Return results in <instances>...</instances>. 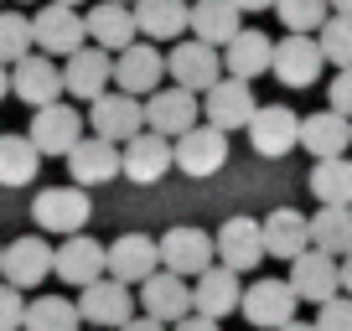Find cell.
Returning a JSON list of instances; mask_svg holds the SVG:
<instances>
[{"mask_svg": "<svg viewBox=\"0 0 352 331\" xmlns=\"http://www.w3.org/2000/svg\"><path fill=\"white\" fill-rule=\"evenodd\" d=\"M275 11H280V26H285L290 36H311L321 32V21H327V0H275Z\"/></svg>", "mask_w": 352, "mask_h": 331, "instance_id": "8d00e7d4", "label": "cell"}, {"mask_svg": "<svg viewBox=\"0 0 352 331\" xmlns=\"http://www.w3.org/2000/svg\"><path fill=\"white\" fill-rule=\"evenodd\" d=\"M21 331H83V316H78V300L67 295H36L21 316Z\"/></svg>", "mask_w": 352, "mask_h": 331, "instance_id": "836d02e7", "label": "cell"}, {"mask_svg": "<svg viewBox=\"0 0 352 331\" xmlns=\"http://www.w3.org/2000/svg\"><path fill=\"white\" fill-rule=\"evenodd\" d=\"M155 269H161V254H155V238H145V233H124V238H114L104 249V275L130 290L145 285Z\"/></svg>", "mask_w": 352, "mask_h": 331, "instance_id": "5bb4252c", "label": "cell"}, {"mask_svg": "<svg viewBox=\"0 0 352 331\" xmlns=\"http://www.w3.org/2000/svg\"><path fill=\"white\" fill-rule=\"evenodd\" d=\"M47 275H52V243L32 238V233L16 238V243H6V254H0V279H6V285L36 290Z\"/></svg>", "mask_w": 352, "mask_h": 331, "instance_id": "7402d4cb", "label": "cell"}, {"mask_svg": "<svg viewBox=\"0 0 352 331\" xmlns=\"http://www.w3.org/2000/svg\"><path fill=\"white\" fill-rule=\"evenodd\" d=\"M239 5L233 0H197V5H187V32L197 36V42H208V47H228L233 36L243 32V21H239Z\"/></svg>", "mask_w": 352, "mask_h": 331, "instance_id": "484cf974", "label": "cell"}, {"mask_svg": "<svg viewBox=\"0 0 352 331\" xmlns=\"http://www.w3.org/2000/svg\"><path fill=\"white\" fill-rule=\"evenodd\" d=\"M83 32L94 47H104V52H124L130 42H140V32H135V11L130 5H114V0H104V5H88L83 16Z\"/></svg>", "mask_w": 352, "mask_h": 331, "instance_id": "f1b7e54d", "label": "cell"}, {"mask_svg": "<svg viewBox=\"0 0 352 331\" xmlns=\"http://www.w3.org/2000/svg\"><path fill=\"white\" fill-rule=\"evenodd\" d=\"M130 11L145 42H182L187 32V0H135Z\"/></svg>", "mask_w": 352, "mask_h": 331, "instance_id": "4dcf8cb0", "label": "cell"}, {"mask_svg": "<svg viewBox=\"0 0 352 331\" xmlns=\"http://www.w3.org/2000/svg\"><path fill=\"white\" fill-rule=\"evenodd\" d=\"M270 57H275V42L254 26H243L228 47H223V73L239 78V83H254L259 73H270Z\"/></svg>", "mask_w": 352, "mask_h": 331, "instance_id": "f546056e", "label": "cell"}, {"mask_svg": "<svg viewBox=\"0 0 352 331\" xmlns=\"http://www.w3.org/2000/svg\"><path fill=\"white\" fill-rule=\"evenodd\" d=\"M316 42H321V57L331 67H352V16H327Z\"/></svg>", "mask_w": 352, "mask_h": 331, "instance_id": "74e56055", "label": "cell"}, {"mask_svg": "<svg viewBox=\"0 0 352 331\" xmlns=\"http://www.w3.org/2000/svg\"><path fill=\"white\" fill-rule=\"evenodd\" d=\"M166 78L187 93H208L223 78V52L208 47V42H197V36H187V42H176L171 52H166Z\"/></svg>", "mask_w": 352, "mask_h": 331, "instance_id": "3957f363", "label": "cell"}, {"mask_svg": "<svg viewBox=\"0 0 352 331\" xmlns=\"http://www.w3.org/2000/svg\"><path fill=\"white\" fill-rule=\"evenodd\" d=\"M316 331H352V295H331L327 306H316Z\"/></svg>", "mask_w": 352, "mask_h": 331, "instance_id": "f35d334b", "label": "cell"}, {"mask_svg": "<svg viewBox=\"0 0 352 331\" xmlns=\"http://www.w3.org/2000/svg\"><path fill=\"white\" fill-rule=\"evenodd\" d=\"M311 192H316L321 207H352V161H316L311 166Z\"/></svg>", "mask_w": 352, "mask_h": 331, "instance_id": "e575fe53", "label": "cell"}, {"mask_svg": "<svg viewBox=\"0 0 352 331\" xmlns=\"http://www.w3.org/2000/svg\"><path fill=\"white\" fill-rule=\"evenodd\" d=\"M114 83V52H104V47H78L73 57H63V93H73V99H104Z\"/></svg>", "mask_w": 352, "mask_h": 331, "instance_id": "7c38bea8", "label": "cell"}, {"mask_svg": "<svg viewBox=\"0 0 352 331\" xmlns=\"http://www.w3.org/2000/svg\"><path fill=\"white\" fill-rule=\"evenodd\" d=\"M16 5H32V0H16Z\"/></svg>", "mask_w": 352, "mask_h": 331, "instance_id": "816d5d0a", "label": "cell"}, {"mask_svg": "<svg viewBox=\"0 0 352 331\" xmlns=\"http://www.w3.org/2000/svg\"><path fill=\"white\" fill-rule=\"evenodd\" d=\"M171 171V140L155 130H140L135 140L120 145V176H130L135 187H155Z\"/></svg>", "mask_w": 352, "mask_h": 331, "instance_id": "e0dca14e", "label": "cell"}, {"mask_svg": "<svg viewBox=\"0 0 352 331\" xmlns=\"http://www.w3.org/2000/svg\"><path fill=\"white\" fill-rule=\"evenodd\" d=\"M290 290H296V300H311V306H327L331 295H342V269L331 254H316V249H306L300 259H290Z\"/></svg>", "mask_w": 352, "mask_h": 331, "instance_id": "ffe728a7", "label": "cell"}, {"mask_svg": "<svg viewBox=\"0 0 352 331\" xmlns=\"http://www.w3.org/2000/svg\"><path fill=\"white\" fill-rule=\"evenodd\" d=\"M254 109H259V99H254L249 83H239V78H218L208 93H202V124H212V130H249Z\"/></svg>", "mask_w": 352, "mask_h": 331, "instance_id": "9c48e42d", "label": "cell"}, {"mask_svg": "<svg viewBox=\"0 0 352 331\" xmlns=\"http://www.w3.org/2000/svg\"><path fill=\"white\" fill-rule=\"evenodd\" d=\"M6 93H11V67L0 62V99H6Z\"/></svg>", "mask_w": 352, "mask_h": 331, "instance_id": "7dc6e473", "label": "cell"}, {"mask_svg": "<svg viewBox=\"0 0 352 331\" xmlns=\"http://www.w3.org/2000/svg\"><path fill=\"white\" fill-rule=\"evenodd\" d=\"M249 145L264 155V161H280L300 145V114L290 104H259L249 119Z\"/></svg>", "mask_w": 352, "mask_h": 331, "instance_id": "8992f818", "label": "cell"}, {"mask_svg": "<svg viewBox=\"0 0 352 331\" xmlns=\"http://www.w3.org/2000/svg\"><path fill=\"white\" fill-rule=\"evenodd\" d=\"M280 331H316V326H311V321H285Z\"/></svg>", "mask_w": 352, "mask_h": 331, "instance_id": "c3c4849f", "label": "cell"}, {"mask_svg": "<svg viewBox=\"0 0 352 331\" xmlns=\"http://www.w3.org/2000/svg\"><path fill=\"white\" fill-rule=\"evenodd\" d=\"M52 275L63 279V285L83 290L94 285V279H104V243L88 238V233H73V238H63L52 249Z\"/></svg>", "mask_w": 352, "mask_h": 331, "instance_id": "ac0fdd59", "label": "cell"}, {"mask_svg": "<svg viewBox=\"0 0 352 331\" xmlns=\"http://www.w3.org/2000/svg\"><path fill=\"white\" fill-rule=\"evenodd\" d=\"M311 249L331 259H347L352 254V207H321L311 218Z\"/></svg>", "mask_w": 352, "mask_h": 331, "instance_id": "1f68e13d", "label": "cell"}, {"mask_svg": "<svg viewBox=\"0 0 352 331\" xmlns=\"http://www.w3.org/2000/svg\"><path fill=\"white\" fill-rule=\"evenodd\" d=\"M11 93L26 104V109H47V104L63 99V67H57V57H21V62L11 67Z\"/></svg>", "mask_w": 352, "mask_h": 331, "instance_id": "2e32d148", "label": "cell"}, {"mask_svg": "<svg viewBox=\"0 0 352 331\" xmlns=\"http://www.w3.org/2000/svg\"><path fill=\"white\" fill-rule=\"evenodd\" d=\"M239 275L233 269H223V264H212V269H202L197 279H192V310L197 316H208V321H223V316H233L239 310Z\"/></svg>", "mask_w": 352, "mask_h": 331, "instance_id": "4316f807", "label": "cell"}, {"mask_svg": "<svg viewBox=\"0 0 352 331\" xmlns=\"http://www.w3.org/2000/svg\"><path fill=\"white\" fill-rule=\"evenodd\" d=\"M63 161H67V171H73V187H83V192L120 176V145L99 140V135H83Z\"/></svg>", "mask_w": 352, "mask_h": 331, "instance_id": "603a6c76", "label": "cell"}, {"mask_svg": "<svg viewBox=\"0 0 352 331\" xmlns=\"http://www.w3.org/2000/svg\"><path fill=\"white\" fill-rule=\"evenodd\" d=\"M337 269H342V295H352V254H347V259H342V264H337Z\"/></svg>", "mask_w": 352, "mask_h": 331, "instance_id": "f6af8a7d", "label": "cell"}, {"mask_svg": "<svg viewBox=\"0 0 352 331\" xmlns=\"http://www.w3.org/2000/svg\"><path fill=\"white\" fill-rule=\"evenodd\" d=\"M155 254H161V269L176 279H197L202 269L218 264V254H212V238L202 228H166L161 238H155Z\"/></svg>", "mask_w": 352, "mask_h": 331, "instance_id": "6da1fadb", "label": "cell"}, {"mask_svg": "<svg viewBox=\"0 0 352 331\" xmlns=\"http://www.w3.org/2000/svg\"><path fill=\"white\" fill-rule=\"evenodd\" d=\"M223 161H228V135L212 130V124H192L187 135H176V140H171V166H176V171H187L192 181L218 176Z\"/></svg>", "mask_w": 352, "mask_h": 331, "instance_id": "7a4b0ae2", "label": "cell"}, {"mask_svg": "<svg viewBox=\"0 0 352 331\" xmlns=\"http://www.w3.org/2000/svg\"><path fill=\"white\" fill-rule=\"evenodd\" d=\"M327 109L342 114V119H352V67H337V78H331V89H327Z\"/></svg>", "mask_w": 352, "mask_h": 331, "instance_id": "60d3db41", "label": "cell"}, {"mask_svg": "<svg viewBox=\"0 0 352 331\" xmlns=\"http://www.w3.org/2000/svg\"><path fill=\"white\" fill-rule=\"evenodd\" d=\"M0 11H6V0H0Z\"/></svg>", "mask_w": 352, "mask_h": 331, "instance_id": "f5cc1de1", "label": "cell"}, {"mask_svg": "<svg viewBox=\"0 0 352 331\" xmlns=\"http://www.w3.org/2000/svg\"><path fill=\"white\" fill-rule=\"evenodd\" d=\"M32 218L42 222L47 233H63V238H73V233H83V222L94 218V202H88L83 187H42L32 202Z\"/></svg>", "mask_w": 352, "mask_h": 331, "instance_id": "277c9868", "label": "cell"}, {"mask_svg": "<svg viewBox=\"0 0 352 331\" xmlns=\"http://www.w3.org/2000/svg\"><path fill=\"white\" fill-rule=\"evenodd\" d=\"M114 5H135V0H114Z\"/></svg>", "mask_w": 352, "mask_h": 331, "instance_id": "f907efd6", "label": "cell"}, {"mask_svg": "<svg viewBox=\"0 0 352 331\" xmlns=\"http://www.w3.org/2000/svg\"><path fill=\"white\" fill-rule=\"evenodd\" d=\"M57 5H73V11H78V5H88V0H57Z\"/></svg>", "mask_w": 352, "mask_h": 331, "instance_id": "681fc988", "label": "cell"}, {"mask_svg": "<svg viewBox=\"0 0 352 331\" xmlns=\"http://www.w3.org/2000/svg\"><path fill=\"white\" fill-rule=\"evenodd\" d=\"M21 316H26V295L0 279V331H21Z\"/></svg>", "mask_w": 352, "mask_h": 331, "instance_id": "ab89813d", "label": "cell"}, {"mask_svg": "<svg viewBox=\"0 0 352 331\" xmlns=\"http://www.w3.org/2000/svg\"><path fill=\"white\" fill-rule=\"evenodd\" d=\"M212 254H218L223 269H233V275H249V269H259L264 259V233L254 218H228L218 228V238H212Z\"/></svg>", "mask_w": 352, "mask_h": 331, "instance_id": "d6986e66", "label": "cell"}, {"mask_svg": "<svg viewBox=\"0 0 352 331\" xmlns=\"http://www.w3.org/2000/svg\"><path fill=\"white\" fill-rule=\"evenodd\" d=\"M42 171V155L26 135H0V187H32Z\"/></svg>", "mask_w": 352, "mask_h": 331, "instance_id": "d6a6232c", "label": "cell"}, {"mask_svg": "<svg viewBox=\"0 0 352 331\" xmlns=\"http://www.w3.org/2000/svg\"><path fill=\"white\" fill-rule=\"evenodd\" d=\"M296 290L285 285V279H254L249 290L239 295V310H243V321L249 326H259V331H280L285 321H296Z\"/></svg>", "mask_w": 352, "mask_h": 331, "instance_id": "30bf717a", "label": "cell"}, {"mask_svg": "<svg viewBox=\"0 0 352 331\" xmlns=\"http://www.w3.org/2000/svg\"><path fill=\"white\" fill-rule=\"evenodd\" d=\"M26 140L36 145V155H67L83 140V114L67 99L47 104V109H32V135H26Z\"/></svg>", "mask_w": 352, "mask_h": 331, "instance_id": "4fadbf2b", "label": "cell"}, {"mask_svg": "<svg viewBox=\"0 0 352 331\" xmlns=\"http://www.w3.org/2000/svg\"><path fill=\"white\" fill-rule=\"evenodd\" d=\"M135 306H140V316L161 321V326H176V321L192 316V279H176L166 269H155L145 285H135Z\"/></svg>", "mask_w": 352, "mask_h": 331, "instance_id": "ba28073f", "label": "cell"}, {"mask_svg": "<svg viewBox=\"0 0 352 331\" xmlns=\"http://www.w3.org/2000/svg\"><path fill=\"white\" fill-rule=\"evenodd\" d=\"M32 42L42 47V57H73L78 47H88V32H83V16L73 5H42L32 16Z\"/></svg>", "mask_w": 352, "mask_h": 331, "instance_id": "8fae6325", "label": "cell"}, {"mask_svg": "<svg viewBox=\"0 0 352 331\" xmlns=\"http://www.w3.org/2000/svg\"><path fill=\"white\" fill-rule=\"evenodd\" d=\"M171 331H218V321H208V316H197V310H192L187 321H176Z\"/></svg>", "mask_w": 352, "mask_h": 331, "instance_id": "b9f144b4", "label": "cell"}, {"mask_svg": "<svg viewBox=\"0 0 352 331\" xmlns=\"http://www.w3.org/2000/svg\"><path fill=\"white\" fill-rule=\"evenodd\" d=\"M120 331H171V326H161V321H151V316H130Z\"/></svg>", "mask_w": 352, "mask_h": 331, "instance_id": "7bdbcfd3", "label": "cell"}, {"mask_svg": "<svg viewBox=\"0 0 352 331\" xmlns=\"http://www.w3.org/2000/svg\"><path fill=\"white\" fill-rule=\"evenodd\" d=\"M0 254H6V249H0Z\"/></svg>", "mask_w": 352, "mask_h": 331, "instance_id": "db71d44e", "label": "cell"}, {"mask_svg": "<svg viewBox=\"0 0 352 331\" xmlns=\"http://www.w3.org/2000/svg\"><path fill=\"white\" fill-rule=\"evenodd\" d=\"M321 67H327V57H321L316 36H285V42L275 47V57H270V73H275L285 89H311L321 78Z\"/></svg>", "mask_w": 352, "mask_h": 331, "instance_id": "44dd1931", "label": "cell"}, {"mask_svg": "<svg viewBox=\"0 0 352 331\" xmlns=\"http://www.w3.org/2000/svg\"><path fill=\"white\" fill-rule=\"evenodd\" d=\"M32 16L21 11H0V62L16 67L21 57H32Z\"/></svg>", "mask_w": 352, "mask_h": 331, "instance_id": "d590c367", "label": "cell"}, {"mask_svg": "<svg viewBox=\"0 0 352 331\" xmlns=\"http://www.w3.org/2000/svg\"><path fill=\"white\" fill-rule=\"evenodd\" d=\"M300 145L311 150V161H337V155L352 150V119H342L331 109L306 114L300 119Z\"/></svg>", "mask_w": 352, "mask_h": 331, "instance_id": "83f0119b", "label": "cell"}, {"mask_svg": "<svg viewBox=\"0 0 352 331\" xmlns=\"http://www.w3.org/2000/svg\"><path fill=\"white\" fill-rule=\"evenodd\" d=\"M192 124H197V93H187V89H155L151 99H145V130L176 140V135H187Z\"/></svg>", "mask_w": 352, "mask_h": 331, "instance_id": "d4e9b609", "label": "cell"}, {"mask_svg": "<svg viewBox=\"0 0 352 331\" xmlns=\"http://www.w3.org/2000/svg\"><path fill=\"white\" fill-rule=\"evenodd\" d=\"M78 316H83V326H94V331H120L124 321L135 316V290L104 275V279H94V285H83Z\"/></svg>", "mask_w": 352, "mask_h": 331, "instance_id": "5b68a950", "label": "cell"}, {"mask_svg": "<svg viewBox=\"0 0 352 331\" xmlns=\"http://www.w3.org/2000/svg\"><path fill=\"white\" fill-rule=\"evenodd\" d=\"M259 233H264V259H285L290 264V259H300L311 249V218L296 207H275L259 222Z\"/></svg>", "mask_w": 352, "mask_h": 331, "instance_id": "cb8c5ba5", "label": "cell"}, {"mask_svg": "<svg viewBox=\"0 0 352 331\" xmlns=\"http://www.w3.org/2000/svg\"><path fill=\"white\" fill-rule=\"evenodd\" d=\"M88 130L109 145H124L145 130V104L130 99V93H104V99L88 104Z\"/></svg>", "mask_w": 352, "mask_h": 331, "instance_id": "9a60e30c", "label": "cell"}, {"mask_svg": "<svg viewBox=\"0 0 352 331\" xmlns=\"http://www.w3.org/2000/svg\"><path fill=\"white\" fill-rule=\"evenodd\" d=\"M166 78V52L155 42H130L124 52H114V83L130 99H151Z\"/></svg>", "mask_w": 352, "mask_h": 331, "instance_id": "52a82bcc", "label": "cell"}, {"mask_svg": "<svg viewBox=\"0 0 352 331\" xmlns=\"http://www.w3.org/2000/svg\"><path fill=\"white\" fill-rule=\"evenodd\" d=\"M327 11L331 16H352V0H327Z\"/></svg>", "mask_w": 352, "mask_h": 331, "instance_id": "bcb514c9", "label": "cell"}, {"mask_svg": "<svg viewBox=\"0 0 352 331\" xmlns=\"http://www.w3.org/2000/svg\"><path fill=\"white\" fill-rule=\"evenodd\" d=\"M239 11H275V0H233Z\"/></svg>", "mask_w": 352, "mask_h": 331, "instance_id": "ee69618b", "label": "cell"}]
</instances>
